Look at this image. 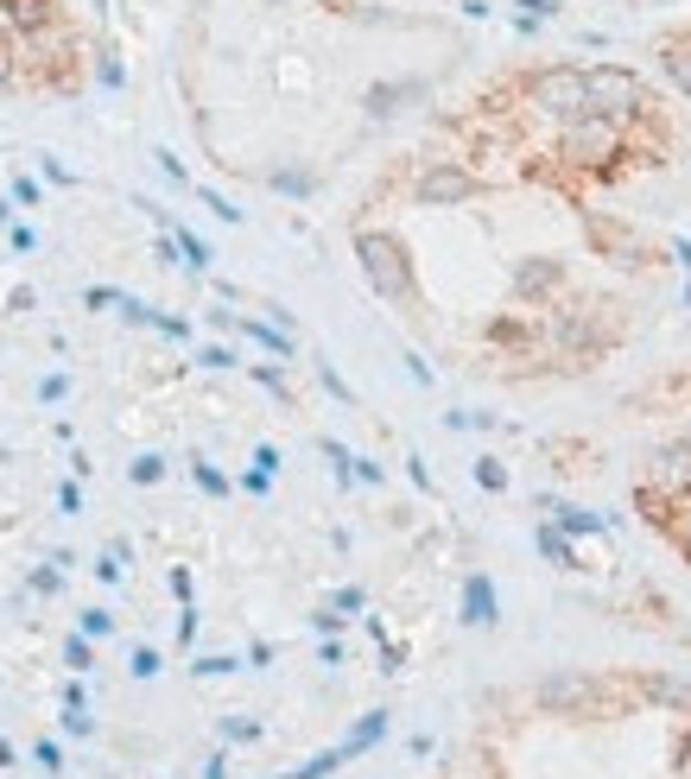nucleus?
Masks as SVG:
<instances>
[{
	"instance_id": "9",
	"label": "nucleus",
	"mask_w": 691,
	"mask_h": 779,
	"mask_svg": "<svg viewBox=\"0 0 691 779\" xmlns=\"http://www.w3.org/2000/svg\"><path fill=\"white\" fill-rule=\"evenodd\" d=\"M672 532H679V545H685V552H691V501L679 507V527H672Z\"/></svg>"
},
{
	"instance_id": "2",
	"label": "nucleus",
	"mask_w": 691,
	"mask_h": 779,
	"mask_svg": "<svg viewBox=\"0 0 691 779\" xmlns=\"http://www.w3.org/2000/svg\"><path fill=\"white\" fill-rule=\"evenodd\" d=\"M356 260H361V273H368V285H375L387 304H412L419 279H412V253H407L400 235H387V228H361V235H356Z\"/></svg>"
},
{
	"instance_id": "7",
	"label": "nucleus",
	"mask_w": 691,
	"mask_h": 779,
	"mask_svg": "<svg viewBox=\"0 0 691 779\" xmlns=\"http://www.w3.org/2000/svg\"><path fill=\"white\" fill-rule=\"evenodd\" d=\"M375 735H381V716H368V723H361V729L349 735V748H368V742H375Z\"/></svg>"
},
{
	"instance_id": "5",
	"label": "nucleus",
	"mask_w": 691,
	"mask_h": 779,
	"mask_svg": "<svg viewBox=\"0 0 691 779\" xmlns=\"http://www.w3.org/2000/svg\"><path fill=\"white\" fill-rule=\"evenodd\" d=\"M615 147V133H609V121H584L577 133H571V152L577 159H603V152Z\"/></svg>"
},
{
	"instance_id": "4",
	"label": "nucleus",
	"mask_w": 691,
	"mask_h": 779,
	"mask_svg": "<svg viewBox=\"0 0 691 779\" xmlns=\"http://www.w3.org/2000/svg\"><path fill=\"white\" fill-rule=\"evenodd\" d=\"M584 101H603V115H622L635 101V83L622 71H596V76H584Z\"/></svg>"
},
{
	"instance_id": "1",
	"label": "nucleus",
	"mask_w": 691,
	"mask_h": 779,
	"mask_svg": "<svg viewBox=\"0 0 691 779\" xmlns=\"http://www.w3.org/2000/svg\"><path fill=\"white\" fill-rule=\"evenodd\" d=\"M83 64V32L64 0H0V96L77 89Z\"/></svg>"
},
{
	"instance_id": "6",
	"label": "nucleus",
	"mask_w": 691,
	"mask_h": 779,
	"mask_svg": "<svg viewBox=\"0 0 691 779\" xmlns=\"http://www.w3.org/2000/svg\"><path fill=\"white\" fill-rule=\"evenodd\" d=\"M590 235H596V248L609 253V260H640L635 235H622V228H615V223H590Z\"/></svg>"
},
{
	"instance_id": "3",
	"label": "nucleus",
	"mask_w": 691,
	"mask_h": 779,
	"mask_svg": "<svg viewBox=\"0 0 691 779\" xmlns=\"http://www.w3.org/2000/svg\"><path fill=\"white\" fill-rule=\"evenodd\" d=\"M533 101H539V108H552V115L584 108V76H577V71H546L533 83Z\"/></svg>"
},
{
	"instance_id": "8",
	"label": "nucleus",
	"mask_w": 691,
	"mask_h": 779,
	"mask_svg": "<svg viewBox=\"0 0 691 779\" xmlns=\"http://www.w3.org/2000/svg\"><path fill=\"white\" fill-rule=\"evenodd\" d=\"M672 76H679V89H691V51H672Z\"/></svg>"
}]
</instances>
